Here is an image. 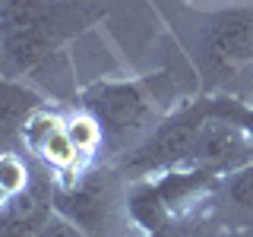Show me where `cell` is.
Instances as JSON below:
<instances>
[{
    "mask_svg": "<svg viewBox=\"0 0 253 237\" xmlns=\"http://www.w3.org/2000/svg\"><path fill=\"white\" fill-rule=\"evenodd\" d=\"M85 111H92L111 142H130L155 130V105L136 79H101L85 89Z\"/></svg>",
    "mask_w": 253,
    "mask_h": 237,
    "instance_id": "1",
    "label": "cell"
},
{
    "mask_svg": "<svg viewBox=\"0 0 253 237\" xmlns=\"http://www.w3.org/2000/svg\"><path fill=\"white\" fill-rule=\"evenodd\" d=\"M206 114H209V101H196V105L171 114L168 120L155 123V130L130 149V155L124 158V168L139 177H155V174L187 164Z\"/></svg>",
    "mask_w": 253,
    "mask_h": 237,
    "instance_id": "2",
    "label": "cell"
},
{
    "mask_svg": "<svg viewBox=\"0 0 253 237\" xmlns=\"http://www.w3.org/2000/svg\"><path fill=\"white\" fill-rule=\"evenodd\" d=\"M203 51L225 70L253 67V0H234L203 13Z\"/></svg>",
    "mask_w": 253,
    "mask_h": 237,
    "instance_id": "3",
    "label": "cell"
},
{
    "mask_svg": "<svg viewBox=\"0 0 253 237\" xmlns=\"http://www.w3.org/2000/svg\"><path fill=\"white\" fill-rule=\"evenodd\" d=\"M250 152H253V136L237 120L215 111V105L209 101V114H206L200 133H196V142H193V152H190L187 164L203 168V171L215 174V177H225L228 171L250 164Z\"/></svg>",
    "mask_w": 253,
    "mask_h": 237,
    "instance_id": "4",
    "label": "cell"
},
{
    "mask_svg": "<svg viewBox=\"0 0 253 237\" xmlns=\"http://www.w3.org/2000/svg\"><path fill=\"white\" fill-rule=\"evenodd\" d=\"M22 142L35 158L51 168L54 174H60L63 184L76 180L85 171V158L76 152V146L67 136V117L54 114V111L42 108L32 120L22 126Z\"/></svg>",
    "mask_w": 253,
    "mask_h": 237,
    "instance_id": "5",
    "label": "cell"
},
{
    "mask_svg": "<svg viewBox=\"0 0 253 237\" xmlns=\"http://www.w3.org/2000/svg\"><path fill=\"white\" fill-rule=\"evenodd\" d=\"M54 209L60 215H67L70 221H76L85 234L101 237L108 231V221H111V184L105 180V174H79L76 180L57 187L54 193Z\"/></svg>",
    "mask_w": 253,
    "mask_h": 237,
    "instance_id": "6",
    "label": "cell"
},
{
    "mask_svg": "<svg viewBox=\"0 0 253 237\" xmlns=\"http://www.w3.org/2000/svg\"><path fill=\"white\" fill-rule=\"evenodd\" d=\"M60 44L57 26L47 22L42 29H29V32H6L0 35V47H3V79H19L32 73L35 67L51 57Z\"/></svg>",
    "mask_w": 253,
    "mask_h": 237,
    "instance_id": "7",
    "label": "cell"
},
{
    "mask_svg": "<svg viewBox=\"0 0 253 237\" xmlns=\"http://www.w3.org/2000/svg\"><path fill=\"white\" fill-rule=\"evenodd\" d=\"M44 108L42 95L32 92L26 82L19 79H3V101H0V117H3V133L13 136V133H22L32 117Z\"/></svg>",
    "mask_w": 253,
    "mask_h": 237,
    "instance_id": "8",
    "label": "cell"
},
{
    "mask_svg": "<svg viewBox=\"0 0 253 237\" xmlns=\"http://www.w3.org/2000/svg\"><path fill=\"white\" fill-rule=\"evenodd\" d=\"M47 22H51V10L44 0H3L0 3V35L42 29Z\"/></svg>",
    "mask_w": 253,
    "mask_h": 237,
    "instance_id": "9",
    "label": "cell"
},
{
    "mask_svg": "<svg viewBox=\"0 0 253 237\" xmlns=\"http://www.w3.org/2000/svg\"><path fill=\"white\" fill-rule=\"evenodd\" d=\"M67 136H70V142L76 146V152L83 155L85 161H89V158L105 146V139H108L92 111H76V114L67 117Z\"/></svg>",
    "mask_w": 253,
    "mask_h": 237,
    "instance_id": "10",
    "label": "cell"
},
{
    "mask_svg": "<svg viewBox=\"0 0 253 237\" xmlns=\"http://www.w3.org/2000/svg\"><path fill=\"white\" fill-rule=\"evenodd\" d=\"M221 196L241 215H253V161L228 171L221 177Z\"/></svg>",
    "mask_w": 253,
    "mask_h": 237,
    "instance_id": "11",
    "label": "cell"
},
{
    "mask_svg": "<svg viewBox=\"0 0 253 237\" xmlns=\"http://www.w3.org/2000/svg\"><path fill=\"white\" fill-rule=\"evenodd\" d=\"M0 187H3V202L29 190V164L13 149H6L3 161H0Z\"/></svg>",
    "mask_w": 253,
    "mask_h": 237,
    "instance_id": "12",
    "label": "cell"
},
{
    "mask_svg": "<svg viewBox=\"0 0 253 237\" xmlns=\"http://www.w3.org/2000/svg\"><path fill=\"white\" fill-rule=\"evenodd\" d=\"M152 237H218L215 234V228L212 225H206V221H196V218H184V215H177L171 221V225H165L158 234Z\"/></svg>",
    "mask_w": 253,
    "mask_h": 237,
    "instance_id": "13",
    "label": "cell"
},
{
    "mask_svg": "<svg viewBox=\"0 0 253 237\" xmlns=\"http://www.w3.org/2000/svg\"><path fill=\"white\" fill-rule=\"evenodd\" d=\"M38 234H42V237H92V234H85L76 221H70L67 215H60L57 209L51 212V218L44 221V228Z\"/></svg>",
    "mask_w": 253,
    "mask_h": 237,
    "instance_id": "14",
    "label": "cell"
},
{
    "mask_svg": "<svg viewBox=\"0 0 253 237\" xmlns=\"http://www.w3.org/2000/svg\"><path fill=\"white\" fill-rule=\"evenodd\" d=\"M184 3H190L193 10L206 13V10H218V6H225V3H234V0H184Z\"/></svg>",
    "mask_w": 253,
    "mask_h": 237,
    "instance_id": "15",
    "label": "cell"
},
{
    "mask_svg": "<svg viewBox=\"0 0 253 237\" xmlns=\"http://www.w3.org/2000/svg\"><path fill=\"white\" fill-rule=\"evenodd\" d=\"M26 237H42V234H26Z\"/></svg>",
    "mask_w": 253,
    "mask_h": 237,
    "instance_id": "16",
    "label": "cell"
}]
</instances>
